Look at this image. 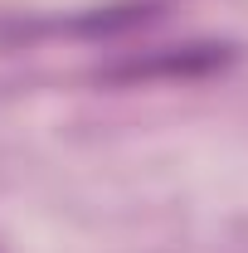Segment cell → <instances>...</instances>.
Listing matches in <instances>:
<instances>
[{
  "label": "cell",
  "instance_id": "obj_1",
  "mask_svg": "<svg viewBox=\"0 0 248 253\" xmlns=\"http://www.w3.org/2000/svg\"><path fill=\"white\" fill-rule=\"evenodd\" d=\"M219 63H229L224 44H185V49H170V54H156V59H136L122 68H107V78H200V73H214Z\"/></svg>",
  "mask_w": 248,
  "mask_h": 253
},
{
  "label": "cell",
  "instance_id": "obj_2",
  "mask_svg": "<svg viewBox=\"0 0 248 253\" xmlns=\"http://www.w3.org/2000/svg\"><path fill=\"white\" fill-rule=\"evenodd\" d=\"M151 0H126V5H107V10H97V15H83V20H73V30L78 34H122V30H136V25H146L156 20Z\"/></svg>",
  "mask_w": 248,
  "mask_h": 253
}]
</instances>
